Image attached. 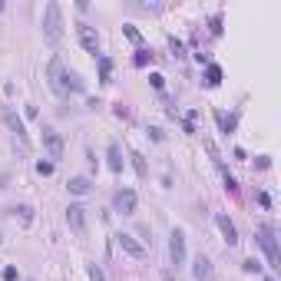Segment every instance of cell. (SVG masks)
I'll use <instances>...</instances> for the list:
<instances>
[{"label":"cell","mask_w":281,"mask_h":281,"mask_svg":"<svg viewBox=\"0 0 281 281\" xmlns=\"http://www.w3.org/2000/svg\"><path fill=\"white\" fill-rule=\"evenodd\" d=\"M47 73H50V86H53L60 96H70V93H83V89H86V80H83L76 70H66L63 56H53Z\"/></svg>","instance_id":"1"},{"label":"cell","mask_w":281,"mask_h":281,"mask_svg":"<svg viewBox=\"0 0 281 281\" xmlns=\"http://www.w3.org/2000/svg\"><path fill=\"white\" fill-rule=\"evenodd\" d=\"M218 83H222V66L209 63L205 66V86H218Z\"/></svg>","instance_id":"17"},{"label":"cell","mask_w":281,"mask_h":281,"mask_svg":"<svg viewBox=\"0 0 281 281\" xmlns=\"http://www.w3.org/2000/svg\"><path fill=\"white\" fill-rule=\"evenodd\" d=\"M215 225H218V232H222L225 245H228V248H235V245H238V228H235V222L225 215V212H218V215H215Z\"/></svg>","instance_id":"9"},{"label":"cell","mask_w":281,"mask_h":281,"mask_svg":"<svg viewBox=\"0 0 281 281\" xmlns=\"http://www.w3.org/2000/svg\"><path fill=\"white\" fill-rule=\"evenodd\" d=\"M76 37H80V47L86 50V53L99 56V33L93 30L89 24H76Z\"/></svg>","instance_id":"8"},{"label":"cell","mask_w":281,"mask_h":281,"mask_svg":"<svg viewBox=\"0 0 281 281\" xmlns=\"http://www.w3.org/2000/svg\"><path fill=\"white\" fill-rule=\"evenodd\" d=\"M40 132H43V149H47V159L56 166V162L63 159V136H60L53 126H43Z\"/></svg>","instance_id":"4"},{"label":"cell","mask_w":281,"mask_h":281,"mask_svg":"<svg viewBox=\"0 0 281 281\" xmlns=\"http://www.w3.org/2000/svg\"><path fill=\"white\" fill-rule=\"evenodd\" d=\"M192 278L195 281H215V268H212V261L205 255H199L192 261Z\"/></svg>","instance_id":"11"},{"label":"cell","mask_w":281,"mask_h":281,"mask_svg":"<svg viewBox=\"0 0 281 281\" xmlns=\"http://www.w3.org/2000/svg\"><path fill=\"white\" fill-rule=\"evenodd\" d=\"M258 245H261V248H265V255H268V268H271V271H278L281 268V255H278V238H274V228L271 225H261V228H258Z\"/></svg>","instance_id":"3"},{"label":"cell","mask_w":281,"mask_h":281,"mask_svg":"<svg viewBox=\"0 0 281 281\" xmlns=\"http://www.w3.org/2000/svg\"><path fill=\"white\" fill-rule=\"evenodd\" d=\"M0 278H4V281H17L20 274H17V268H14V265H7L4 271H0Z\"/></svg>","instance_id":"26"},{"label":"cell","mask_w":281,"mask_h":281,"mask_svg":"<svg viewBox=\"0 0 281 281\" xmlns=\"http://www.w3.org/2000/svg\"><path fill=\"white\" fill-rule=\"evenodd\" d=\"M37 172H40V176H53V162H50V159L43 162L40 159V162H37Z\"/></svg>","instance_id":"23"},{"label":"cell","mask_w":281,"mask_h":281,"mask_svg":"<svg viewBox=\"0 0 281 281\" xmlns=\"http://www.w3.org/2000/svg\"><path fill=\"white\" fill-rule=\"evenodd\" d=\"M169 258H172L176 268L185 265V232L182 228H172V235H169Z\"/></svg>","instance_id":"6"},{"label":"cell","mask_w":281,"mask_h":281,"mask_svg":"<svg viewBox=\"0 0 281 281\" xmlns=\"http://www.w3.org/2000/svg\"><path fill=\"white\" fill-rule=\"evenodd\" d=\"M209 30H212V37H222V17H212V20H209Z\"/></svg>","instance_id":"22"},{"label":"cell","mask_w":281,"mask_h":281,"mask_svg":"<svg viewBox=\"0 0 281 281\" xmlns=\"http://www.w3.org/2000/svg\"><path fill=\"white\" fill-rule=\"evenodd\" d=\"M4 122H7L10 126V132H14L17 139H20V146H30V136H27V126H24V119H20V116H17L14 112V106H4Z\"/></svg>","instance_id":"7"},{"label":"cell","mask_w":281,"mask_h":281,"mask_svg":"<svg viewBox=\"0 0 281 281\" xmlns=\"http://www.w3.org/2000/svg\"><path fill=\"white\" fill-rule=\"evenodd\" d=\"M169 50L176 56H185V47H182V40H169Z\"/></svg>","instance_id":"28"},{"label":"cell","mask_w":281,"mask_h":281,"mask_svg":"<svg viewBox=\"0 0 281 281\" xmlns=\"http://www.w3.org/2000/svg\"><path fill=\"white\" fill-rule=\"evenodd\" d=\"M0 14H4V4H0Z\"/></svg>","instance_id":"34"},{"label":"cell","mask_w":281,"mask_h":281,"mask_svg":"<svg viewBox=\"0 0 281 281\" xmlns=\"http://www.w3.org/2000/svg\"><path fill=\"white\" fill-rule=\"evenodd\" d=\"M265 281H274V274H268V278H265Z\"/></svg>","instance_id":"32"},{"label":"cell","mask_w":281,"mask_h":281,"mask_svg":"<svg viewBox=\"0 0 281 281\" xmlns=\"http://www.w3.org/2000/svg\"><path fill=\"white\" fill-rule=\"evenodd\" d=\"M129 159H132V166H136V172H139V179H149V166H146V159H143V153H129Z\"/></svg>","instance_id":"19"},{"label":"cell","mask_w":281,"mask_h":281,"mask_svg":"<svg viewBox=\"0 0 281 281\" xmlns=\"http://www.w3.org/2000/svg\"><path fill=\"white\" fill-rule=\"evenodd\" d=\"M225 189H228V192H232V195L238 192V185H235V179H232V176H225Z\"/></svg>","instance_id":"30"},{"label":"cell","mask_w":281,"mask_h":281,"mask_svg":"<svg viewBox=\"0 0 281 281\" xmlns=\"http://www.w3.org/2000/svg\"><path fill=\"white\" fill-rule=\"evenodd\" d=\"M66 225H70L76 235H86V209H83V205H70V209H66Z\"/></svg>","instance_id":"10"},{"label":"cell","mask_w":281,"mask_h":281,"mask_svg":"<svg viewBox=\"0 0 281 281\" xmlns=\"http://www.w3.org/2000/svg\"><path fill=\"white\" fill-rule=\"evenodd\" d=\"M215 119H218V126H222V132L228 136V132H235V122H238V112H215Z\"/></svg>","instance_id":"16"},{"label":"cell","mask_w":281,"mask_h":281,"mask_svg":"<svg viewBox=\"0 0 281 281\" xmlns=\"http://www.w3.org/2000/svg\"><path fill=\"white\" fill-rule=\"evenodd\" d=\"M96 63H99V83H112V60L106 53H99Z\"/></svg>","instance_id":"15"},{"label":"cell","mask_w":281,"mask_h":281,"mask_svg":"<svg viewBox=\"0 0 281 281\" xmlns=\"http://www.w3.org/2000/svg\"><path fill=\"white\" fill-rule=\"evenodd\" d=\"M258 205H261V209H271V195H268V192H258Z\"/></svg>","instance_id":"29"},{"label":"cell","mask_w":281,"mask_h":281,"mask_svg":"<svg viewBox=\"0 0 281 281\" xmlns=\"http://www.w3.org/2000/svg\"><path fill=\"white\" fill-rule=\"evenodd\" d=\"M66 189H70V195H89L93 192V182H89L86 176H73L70 182H66Z\"/></svg>","instance_id":"13"},{"label":"cell","mask_w":281,"mask_h":281,"mask_svg":"<svg viewBox=\"0 0 281 281\" xmlns=\"http://www.w3.org/2000/svg\"><path fill=\"white\" fill-rule=\"evenodd\" d=\"M136 192L132 189H116V195H112V212H119V215H136Z\"/></svg>","instance_id":"5"},{"label":"cell","mask_w":281,"mask_h":281,"mask_svg":"<svg viewBox=\"0 0 281 281\" xmlns=\"http://www.w3.org/2000/svg\"><path fill=\"white\" fill-rule=\"evenodd\" d=\"M106 159H109V169L116 172V176H119L122 166H126V162H122V149H119V143H109V149H106Z\"/></svg>","instance_id":"14"},{"label":"cell","mask_w":281,"mask_h":281,"mask_svg":"<svg viewBox=\"0 0 281 281\" xmlns=\"http://www.w3.org/2000/svg\"><path fill=\"white\" fill-rule=\"evenodd\" d=\"M10 212L20 215V222H24V225H33V209H30V205H14Z\"/></svg>","instance_id":"20"},{"label":"cell","mask_w":281,"mask_h":281,"mask_svg":"<svg viewBox=\"0 0 281 281\" xmlns=\"http://www.w3.org/2000/svg\"><path fill=\"white\" fill-rule=\"evenodd\" d=\"M149 136H153L156 143H162V139H166V136H162V129H159V126H153V129H149Z\"/></svg>","instance_id":"31"},{"label":"cell","mask_w":281,"mask_h":281,"mask_svg":"<svg viewBox=\"0 0 281 281\" xmlns=\"http://www.w3.org/2000/svg\"><path fill=\"white\" fill-rule=\"evenodd\" d=\"M43 40L50 47H56V43L63 40V10H60L56 0H50L47 10H43Z\"/></svg>","instance_id":"2"},{"label":"cell","mask_w":281,"mask_h":281,"mask_svg":"<svg viewBox=\"0 0 281 281\" xmlns=\"http://www.w3.org/2000/svg\"><path fill=\"white\" fill-rule=\"evenodd\" d=\"M116 241H119V248L126 251V255H132V258H143V255H146V248L139 245L136 238H132V235H126V232H119V235H116Z\"/></svg>","instance_id":"12"},{"label":"cell","mask_w":281,"mask_h":281,"mask_svg":"<svg viewBox=\"0 0 281 281\" xmlns=\"http://www.w3.org/2000/svg\"><path fill=\"white\" fill-rule=\"evenodd\" d=\"M149 83H153V89H162L166 86V76L162 73H149Z\"/></svg>","instance_id":"25"},{"label":"cell","mask_w":281,"mask_h":281,"mask_svg":"<svg viewBox=\"0 0 281 281\" xmlns=\"http://www.w3.org/2000/svg\"><path fill=\"white\" fill-rule=\"evenodd\" d=\"M241 268H245V271H248V274H251V271H255V274L261 271V265H258L255 258H245V261H241Z\"/></svg>","instance_id":"24"},{"label":"cell","mask_w":281,"mask_h":281,"mask_svg":"<svg viewBox=\"0 0 281 281\" xmlns=\"http://www.w3.org/2000/svg\"><path fill=\"white\" fill-rule=\"evenodd\" d=\"M0 245H4V232H0Z\"/></svg>","instance_id":"33"},{"label":"cell","mask_w":281,"mask_h":281,"mask_svg":"<svg viewBox=\"0 0 281 281\" xmlns=\"http://www.w3.org/2000/svg\"><path fill=\"white\" fill-rule=\"evenodd\" d=\"M30 281H33V278H30Z\"/></svg>","instance_id":"35"},{"label":"cell","mask_w":281,"mask_h":281,"mask_svg":"<svg viewBox=\"0 0 281 281\" xmlns=\"http://www.w3.org/2000/svg\"><path fill=\"white\" fill-rule=\"evenodd\" d=\"M86 271H89V278H93V281H106V274H103V268H99V265H96V261H89V265H86Z\"/></svg>","instance_id":"21"},{"label":"cell","mask_w":281,"mask_h":281,"mask_svg":"<svg viewBox=\"0 0 281 281\" xmlns=\"http://www.w3.org/2000/svg\"><path fill=\"white\" fill-rule=\"evenodd\" d=\"M122 33H126V37H129L132 43H143V37H139V30H136V27H122Z\"/></svg>","instance_id":"27"},{"label":"cell","mask_w":281,"mask_h":281,"mask_svg":"<svg viewBox=\"0 0 281 281\" xmlns=\"http://www.w3.org/2000/svg\"><path fill=\"white\" fill-rule=\"evenodd\" d=\"M149 63H153V50L139 47V50H136V56H132V66H139V70H143V66H149Z\"/></svg>","instance_id":"18"}]
</instances>
